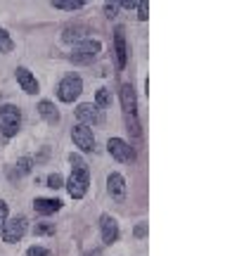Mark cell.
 <instances>
[{"mask_svg": "<svg viewBox=\"0 0 244 256\" xmlns=\"http://www.w3.org/2000/svg\"><path fill=\"white\" fill-rule=\"evenodd\" d=\"M69 162H72V176L66 180V190L74 200H83L86 192H88V185H90V168L83 162V156L78 154H72Z\"/></svg>", "mask_w": 244, "mask_h": 256, "instance_id": "1", "label": "cell"}, {"mask_svg": "<svg viewBox=\"0 0 244 256\" xmlns=\"http://www.w3.org/2000/svg\"><path fill=\"white\" fill-rule=\"evenodd\" d=\"M22 126V112L14 104H0V133L2 138H14Z\"/></svg>", "mask_w": 244, "mask_h": 256, "instance_id": "2", "label": "cell"}, {"mask_svg": "<svg viewBox=\"0 0 244 256\" xmlns=\"http://www.w3.org/2000/svg\"><path fill=\"white\" fill-rule=\"evenodd\" d=\"M100 50H102V43L100 40H92V38H86L81 43H76L72 50V62L74 64H90L95 57L100 55Z\"/></svg>", "mask_w": 244, "mask_h": 256, "instance_id": "3", "label": "cell"}, {"mask_svg": "<svg viewBox=\"0 0 244 256\" xmlns=\"http://www.w3.org/2000/svg\"><path fill=\"white\" fill-rule=\"evenodd\" d=\"M83 92V81L78 74H66L60 86H57V98L62 102H74L78 100V95Z\"/></svg>", "mask_w": 244, "mask_h": 256, "instance_id": "4", "label": "cell"}, {"mask_svg": "<svg viewBox=\"0 0 244 256\" xmlns=\"http://www.w3.org/2000/svg\"><path fill=\"white\" fill-rule=\"evenodd\" d=\"M0 230H2V242H8V244H14V242H19V240L26 235L28 220H26V216H14V218L5 220Z\"/></svg>", "mask_w": 244, "mask_h": 256, "instance_id": "5", "label": "cell"}, {"mask_svg": "<svg viewBox=\"0 0 244 256\" xmlns=\"http://www.w3.org/2000/svg\"><path fill=\"white\" fill-rule=\"evenodd\" d=\"M72 140L81 152H92V150H95V133H92V128L86 126V124H76V126L72 128Z\"/></svg>", "mask_w": 244, "mask_h": 256, "instance_id": "6", "label": "cell"}, {"mask_svg": "<svg viewBox=\"0 0 244 256\" xmlns=\"http://www.w3.org/2000/svg\"><path fill=\"white\" fill-rule=\"evenodd\" d=\"M76 119L81 121V124H86V126H100L102 121H104V114H102V110H100L98 104H92V102H83V104H78L76 107Z\"/></svg>", "mask_w": 244, "mask_h": 256, "instance_id": "7", "label": "cell"}, {"mask_svg": "<svg viewBox=\"0 0 244 256\" xmlns=\"http://www.w3.org/2000/svg\"><path fill=\"white\" fill-rule=\"evenodd\" d=\"M107 150L116 162H130V159H133V150H130V145H128L126 140H121V138H112V140L107 142Z\"/></svg>", "mask_w": 244, "mask_h": 256, "instance_id": "8", "label": "cell"}, {"mask_svg": "<svg viewBox=\"0 0 244 256\" xmlns=\"http://www.w3.org/2000/svg\"><path fill=\"white\" fill-rule=\"evenodd\" d=\"M14 76H17V83L22 86V90L26 92V95H36L38 92V81H36V76L28 72L26 66H17V72H14Z\"/></svg>", "mask_w": 244, "mask_h": 256, "instance_id": "9", "label": "cell"}, {"mask_svg": "<svg viewBox=\"0 0 244 256\" xmlns=\"http://www.w3.org/2000/svg\"><path fill=\"white\" fill-rule=\"evenodd\" d=\"M100 228H102V242L104 244H114L118 240V223L116 218H112L109 214H104L100 218Z\"/></svg>", "mask_w": 244, "mask_h": 256, "instance_id": "10", "label": "cell"}, {"mask_svg": "<svg viewBox=\"0 0 244 256\" xmlns=\"http://www.w3.org/2000/svg\"><path fill=\"white\" fill-rule=\"evenodd\" d=\"M126 31L124 26H118L114 31V50H116V66L118 69H126V62H128V48H126Z\"/></svg>", "mask_w": 244, "mask_h": 256, "instance_id": "11", "label": "cell"}, {"mask_svg": "<svg viewBox=\"0 0 244 256\" xmlns=\"http://www.w3.org/2000/svg\"><path fill=\"white\" fill-rule=\"evenodd\" d=\"M107 190L114 200H124V197H126V178H124L121 174H109Z\"/></svg>", "mask_w": 244, "mask_h": 256, "instance_id": "12", "label": "cell"}, {"mask_svg": "<svg viewBox=\"0 0 244 256\" xmlns=\"http://www.w3.org/2000/svg\"><path fill=\"white\" fill-rule=\"evenodd\" d=\"M34 209H36L40 216H50V214H54V211L62 209V202L54 200V197H36Z\"/></svg>", "mask_w": 244, "mask_h": 256, "instance_id": "13", "label": "cell"}, {"mask_svg": "<svg viewBox=\"0 0 244 256\" xmlns=\"http://www.w3.org/2000/svg\"><path fill=\"white\" fill-rule=\"evenodd\" d=\"M88 38V26L86 24H74V26H66L62 34V40L64 43H81V40H86Z\"/></svg>", "mask_w": 244, "mask_h": 256, "instance_id": "14", "label": "cell"}, {"mask_svg": "<svg viewBox=\"0 0 244 256\" xmlns=\"http://www.w3.org/2000/svg\"><path fill=\"white\" fill-rule=\"evenodd\" d=\"M38 114H40V116H43L50 126H57V124H60V112H57V107H54L50 100H40V102H38Z\"/></svg>", "mask_w": 244, "mask_h": 256, "instance_id": "15", "label": "cell"}, {"mask_svg": "<svg viewBox=\"0 0 244 256\" xmlns=\"http://www.w3.org/2000/svg\"><path fill=\"white\" fill-rule=\"evenodd\" d=\"M31 168H34V159L31 156H22L17 164H14V168H10V178L14 180V178H22V176L31 174Z\"/></svg>", "mask_w": 244, "mask_h": 256, "instance_id": "16", "label": "cell"}, {"mask_svg": "<svg viewBox=\"0 0 244 256\" xmlns=\"http://www.w3.org/2000/svg\"><path fill=\"white\" fill-rule=\"evenodd\" d=\"M52 8L64 10V12H74V10H81L86 5V0H50Z\"/></svg>", "mask_w": 244, "mask_h": 256, "instance_id": "17", "label": "cell"}, {"mask_svg": "<svg viewBox=\"0 0 244 256\" xmlns=\"http://www.w3.org/2000/svg\"><path fill=\"white\" fill-rule=\"evenodd\" d=\"M12 50H14V40L10 38V34L5 31V28L0 26V52L8 55V52H12Z\"/></svg>", "mask_w": 244, "mask_h": 256, "instance_id": "18", "label": "cell"}, {"mask_svg": "<svg viewBox=\"0 0 244 256\" xmlns=\"http://www.w3.org/2000/svg\"><path fill=\"white\" fill-rule=\"evenodd\" d=\"M95 104H98L100 110H104V107H109V104H112V92H109L107 88H100L98 95H95Z\"/></svg>", "mask_w": 244, "mask_h": 256, "instance_id": "19", "label": "cell"}, {"mask_svg": "<svg viewBox=\"0 0 244 256\" xmlns=\"http://www.w3.org/2000/svg\"><path fill=\"white\" fill-rule=\"evenodd\" d=\"M34 235H36V238H48V235H54V223H36Z\"/></svg>", "mask_w": 244, "mask_h": 256, "instance_id": "20", "label": "cell"}, {"mask_svg": "<svg viewBox=\"0 0 244 256\" xmlns=\"http://www.w3.org/2000/svg\"><path fill=\"white\" fill-rule=\"evenodd\" d=\"M138 19L140 22H147L150 19V0H138Z\"/></svg>", "mask_w": 244, "mask_h": 256, "instance_id": "21", "label": "cell"}, {"mask_svg": "<svg viewBox=\"0 0 244 256\" xmlns=\"http://www.w3.org/2000/svg\"><path fill=\"white\" fill-rule=\"evenodd\" d=\"M48 188H52V190L64 188V178L60 174H50V176H48Z\"/></svg>", "mask_w": 244, "mask_h": 256, "instance_id": "22", "label": "cell"}, {"mask_svg": "<svg viewBox=\"0 0 244 256\" xmlns=\"http://www.w3.org/2000/svg\"><path fill=\"white\" fill-rule=\"evenodd\" d=\"M26 256H50V252L46 247H28Z\"/></svg>", "mask_w": 244, "mask_h": 256, "instance_id": "23", "label": "cell"}, {"mask_svg": "<svg viewBox=\"0 0 244 256\" xmlns=\"http://www.w3.org/2000/svg\"><path fill=\"white\" fill-rule=\"evenodd\" d=\"M147 232H150V226H147V223H140V226H136V230H133L136 238H145Z\"/></svg>", "mask_w": 244, "mask_h": 256, "instance_id": "24", "label": "cell"}, {"mask_svg": "<svg viewBox=\"0 0 244 256\" xmlns=\"http://www.w3.org/2000/svg\"><path fill=\"white\" fill-rule=\"evenodd\" d=\"M8 220V204L0 200V228H2V223Z\"/></svg>", "mask_w": 244, "mask_h": 256, "instance_id": "25", "label": "cell"}, {"mask_svg": "<svg viewBox=\"0 0 244 256\" xmlns=\"http://www.w3.org/2000/svg\"><path fill=\"white\" fill-rule=\"evenodd\" d=\"M136 2H138V0H118V8L133 10V8H136Z\"/></svg>", "mask_w": 244, "mask_h": 256, "instance_id": "26", "label": "cell"}, {"mask_svg": "<svg viewBox=\"0 0 244 256\" xmlns=\"http://www.w3.org/2000/svg\"><path fill=\"white\" fill-rule=\"evenodd\" d=\"M86 256H102V249H92V252H88Z\"/></svg>", "mask_w": 244, "mask_h": 256, "instance_id": "27", "label": "cell"}, {"mask_svg": "<svg viewBox=\"0 0 244 256\" xmlns=\"http://www.w3.org/2000/svg\"><path fill=\"white\" fill-rule=\"evenodd\" d=\"M86 2H90V0H86Z\"/></svg>", "mask_w": 244, "mask_h": 256, "instance_id": "28", "label": "cell"}]
</instances>
